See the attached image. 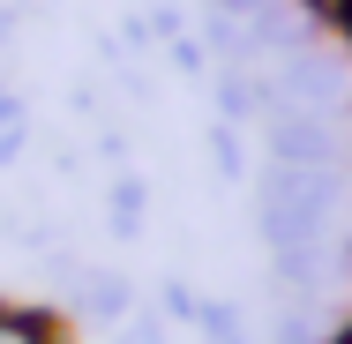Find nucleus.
<instances>
[{"mask_svg":"<svg viewBox=\"0 0 352 344\" xmlns=\"http://www.w3.org/2000/svg\"><path fill=\"white\" fill-rule=\"evenodd\" d=\"M338 344H352V322H345V330H338Z\"/></svg>","mask_w":352,"mask_h":344,"instance_id":"nucleus-4","label":"nucleus"},{"mask_svg":"<svg viewBox=\"0 0 352 344\" xmlns=\"http://www.w3.org/2000/svg\"><path fill=\"white\" fill-rule=\"evenodd\" d=\"M0 128H23V98L15 90H0Z\"/></svg>","mask_w":352,"mask_h":344,"instance_id":"nucleus-3","label":"nucleus"},{"mask_svg":"<svg viewBox=\"0 0 352 344\" xmlns=\"http://www.w3.org/2000/svg\"><path fill=\"white\" fill-rule=\"evenodd\" d=\"M0 344H53V322L30 307H0Z\"/></svg>","mask_w":352,"mask_h":344,"instance_id":"nucleus-2","label":"nucleus"},{"mask_svg":"<svg viewBox=\"0 0 352 344\" xmlns=\"http://www.w3.org/2000/svg\"><path fill=\"white\" fill-rule=\"evenodd\" d=\"M142 203H150L142 180H135V172H120V180H113V232H120V240H135V232H142Z\"/></svg>","mask_w":352,"mask_h":344,"instance_id":"nucleus-1","label":"nucleus"}]
</instances>
